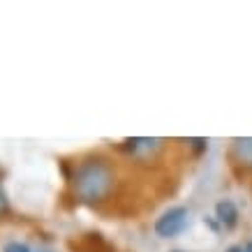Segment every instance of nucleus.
<instances>
[{
  "instance_id": "f257e3e1",
  "label": "nucleus",
  "mask_w": 252,
  "mask_h": 252,
  "mask_svg": "<svg viewBox=\"0 0 252 252\" xmlns=\"http://www.w3.org/2000/svg\"><path fill=\"white\" fill-rule=\"evenodd\" d=\"M74 194L84 204H99L114 190V169L104 160H88L79 164L74 181H72Z\"/></svg>"
},
{
  "instance_id": "f03ea898",
  "label": "nucleus",
  "mask_w": 252,
  "mask_h": 252,
  "mask_svg": "<svg viewBox=\"0 0 252 252\" xmlns=\"http://www.w3.org/2000/svg\"><path fill=\"white\" fill-rule=\"evenodd\" d=\"M185 224H188V211L183 206H176V208H169L167 213L155 222V231L162 238H171L176 234H181L185 229Z\"/></svg>"
},
{
  "instance_id": "7ed1b4c3",
  "label": "nucleus",
  "mask_w": 252,
  "mask_h": 252,
  "mask_svg": "<svg viewBox=\"0 0 252 252\" xmlns=\"http://www.w3.org/2000/svg\"><path fill=\"white\" fill-rule=\"evenodd\" d=\"M160 139H148V137H141V139H130L127 141V151H130L132 155H137V158H141V155H151L153 151H158L160 148Z\"/></svg>"
},
{
  "instance_id": "20e7f679",
  "label": "nucleus",
  "mask_w": 252,
  "mask_h": 252,
  "mask_svg": "<svg viewBox=\"0 0 252 252\" xmlns=\"http://www.w3.org/2000/svg\"><path fill=\"white\" fill-rule=\"evenodd\" d=\"M215 215H218V220H220L224 227H234L238 220V211L229 199H222L220 204L215 206Z\"/></svg>"
},
{
  "instance_id": "39448f33",
  "label": "nucleus",
  "mask_w": 252,
  "mask_h": 252,
  "mask_svg": "<svg viewBox=\"0 0 252 252\" xmlns=\"http://www.w3.org/2000/svg\"><path fill=\"white\" fill-rule=\"evenodd\" d=\"M234 153H236L238 162L245 167H252V137H243L234 141Z\"/></svg>"
},
{
  "instance_id": "423d86ee",
  "label": "nucleus",
  "mask_w": 252,
  "mask_h": 252,
  "mask_svg": "<svg viewBox=\"0 0 252 252\" xmlns=\"http://www.w3.org/2000/svg\"><path fill=\"white\" fill-rule=\"evenodd\" d=\"M2 252H39V250H35V248H31V245H26V243H19V241H12V243L5 245Z\"/></svg>"
},
{
  "instance_id": "0eeeda50",
  "label": "nucleus",
  "mask_w": 252,
  "mask_h": 252,
  "mask_svg": "<svg viewBox=\"0 0 252 252\" xmlns=\"http://www.w3.org/2000/svg\"><path fill=\"white\" fill-rule=\"evenodd\" d=\"M7 211V194H5V190L0 188V215Z\"/></svg>"
},
{
  "instance_id": "6e6552de",
  "label": "nucleus",
  "mask_w": 252,
  "mask_h": 252,
  "mask_svg": "<svg viewBox=\"0 0 252 252\" xmlns=\"http://www.w3.org/2000/svg\"><path fill=\"white\" fill-rule=\"evenodd\" d=\"M227 252H245V250H243V248H238V245H234V248H229Z\"/></svg>"
},
{
  "instance_id": "1a4fd4ad",
  "label": "nucleus",
  "mask_w": 252,
  "mask_h": 252,
  "mask_svg": "<svg viewBox=\"0 0 252 252\" xmlns=\"http://www.w3.org/2000/svg\"><path fill=\"white\" fill-rule=\"evenodd\" d=\"M243 250H245V252H252V243H248V245L243 248Z\"/></svg>"
}]
</instances>
